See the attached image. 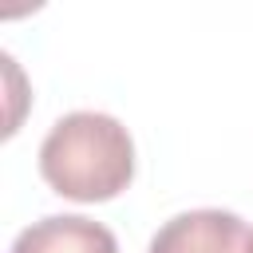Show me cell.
Returning a JSON list of instances; mask_svg holds the SVG:
<instances>
[{"instance_id": "obj_1", "label": "cell", "mask_w": 253, "mask_h": 253, "mask_svg": "<svg viewBox=\"0 0 253 253\" xmlns=\"http://www.w3.org/2000/svg\"><path fill=\"white\" fill-rule=\"evenodd\" d=\"M43 182L71 202H111L134 178L130 130L103 111L63 115L40 142Z\"/></svg>"}, {"instance_id": "obj_3", "label": "cell", "mask_w": 253, "mask_h": 253, "mask_svg": "<svg viewBox=\"0 0 253 253\" xmlns=\"http://www.w3.org/2000/svg\"><path fill=\"white\" fill-rule=\"evenodd\" d=\"M12 253H119V241L103 221L79 213H55L20 229Z\"/></svg>"}, {"instance_id": "obj_2", "label": "cell", "mask_w": 253, "mask_h": 253, "mask_svg": "<svg viewBox=\"0 0 253 253\" xmlns=\"http://www.w3.org/2000/svg\"><path fill=\"white\" fill-rule=\"evenodd\" d=\"M146 253H253V229L229 210H190L170 217Z\"/></svg>"}]
</instances>
